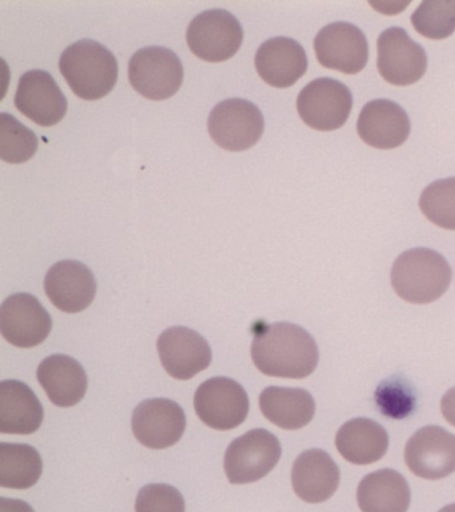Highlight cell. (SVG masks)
Instances as JSON below:
<instances>
[{"label":"cell","instance_id":"10","mask_svg":"<svg viewBox=\"0 0 455 512\" xmlns=\"http://www.w3.org/2000/svg\"><path fill=\"white\" fill-rule=\"evenodd\" d=\"M318 62L323 67L354 75L366 67L369 44L354 24L335 22L323 27L314 40Z\"/></svg>","mask_w":455,"mask_h":512},{"label":"cell","instance_id":"27","mask_svg":"<svg viewBox=\"0 0 455 512\" xmlns=\"http://www.w3.org/2000/svg\"><path fill=\"white\" fill-rule=\"evenodd\" d=\"M37 150L38 138L33 131L13 115L0 114V159L21 164L33 158Z\"/></svg>","mask_w":455,"mask_h":512},{"label":"cell","instance_id":"21","mask_svg":"<svg viewBox=\"0 0 455 512\" xmlns=\"http://www.w3.org/2000/svg\"><path fill=\"white\" fill-rule=\"evenodd\" d=\"M38 380L55 406L73 407L85 398V368L70 356L51 355L43 360L38 367Z\"/></svg>","mask_w":455,"mask_h":512},{"label":"cell","instance_id":"22","mask_svg":"<svg viewBox=\"0 0 455 512\" xmlns=\"http://www.w3.org/2000/svg\"><path fill=\"white\" fill-rule=\"evenodd\" d=\"M43 422V407L27 384L18 380L0 383V432L30 435Z\"/></svg>","mask_w":455,"mask_h":512},{"label":"cell","instance_id":"9","mask_svg":"<svg viewBox=\"0 0 455 512\" xmlns=\"http://www.w3.org/2000/svg\"><path fill=\"white\" fill-rule=\"evenodd\" d=\"M249 396L241 384L230 378H213L198 387L195 412L206 426L229 431L241 426L249 414Z\"/></svg>","mask_w":455,"mask_h":512},{"label":"cell","instance_id":"18","mask_svg":"<svg viewBox=\"0 0 455 512\" xmlns=\"http://www.w3.org/2000/svg\"><path fill=\"white\" fill-rule=\"evenodd\" d=\"M357 128L363 142L379 150H390L406 142L411 126L409 116L399 104L377 99L362 108Z\"/></svg>","mask_w":455,"mask_h":512},{"label":"cell","instance_id":"25","mask_svg":"<svg viewBox=\"0 0 455 512\" xmlns=\"http://www.w3.org/2000/svg\"><path fill=\"white\" fill-rule=\"evenodd\" d=\"M259 407L267 420L283 430H299L315 415L314 398L303 388H266L259 396Z\"/></svg>","mask_w":455,"mask_h":512},{"label":"cell","instance_id":"14","mask_svg":"<svg viewBox=\"0 0 455 512\" xmlns=\"http://www.w3.org/2000/svg\"><path fill=\"white\" fill-rule=\"evenodd\" d=\"M131 424L139 443L153 450H163L181 440L186 430V416L173 400L149 399L135 408Z\"/></svg>","mask_w":455,"mask_h":512},{"label":"cell","instance_id":"19","mask_svg":"<svg viewBox=\"0 0 455 512\" xmlns=\"http://www.w3.org/2000/svg\"><path fill=\"white\" fill-rule=\"evenodd\" d=\"M339 468L327 452L313 448L302 452L294 462L291 483L303 502H326L339 487Z\"/></svg>","mask_w":455,"mask_h":512},{"label":"cell","instance_id":"32","mask_svg":"<svg viewBox=\"0 0 455 512\" xmlns=\"http://www.w3.org/2000/svg\"><path fill=\"white\" fill-rule=\"evenodd\" d=\"M441 411L447 422L455 427V387L443 395Z\"/></svg>","mask_w":455,"mask_h":512},{"label":"cell","instance_id":"1","mask_svg":"<svg viewBox=\"0 0 455 512\" xmlns=\"http://www.w3.org/2000/svg\"><path fill=\"white\" fill-rule=\"evenodd\" d=\"M251 358L262 374L305 379L317 368L319 351L305 328L281 322L258 330L251 344Z\"/></svg>","mask_w":455,"mask_h":512},{"label":"cell","instance_id":"6","mask_svg":"<svg viewBox=\"0 0 455 512\" xmlns=\"http://www.w3.org/2000/svg\"><path fill=\"white\" fill-rule=\"evenodd\" d=\"M265 119L255 104L245 99H229L217 104L209 116V132L223 150H249L261 139Z\"/></svg>","mask_w":455,"mask_h":512},{"label":"cell","instance_id":"11","mask_svg":"<svg viewBox=\"0 0 455 512\" xmlns=\"http://www.w3.org/2000/svg\"><path fill=\"white\" fill-rule=\"evenodd\" d=\"M378 71L394 86H409L425 75V50L403 28L391 27L378 39Z\"/></svg>","mask_w":455,"mask_h":512},{"label":"cell","instance_id":"24","mask_svg":"<svg viewBox=\"0 0 455 512\" xmlns=\"http://www.w3.org/2000/svg\"><path fill=\"white\" fill-rule=\"evenodd\" d=\"M357 500L362 512H407L411 491L399 472L385 468L362 479Z\"/></svg>","mask_w":455,"mask_h":512},{"label":"cell","instance_id":"5","mask_svg":"<svg viewBox=\"0 0 455 512\" xmlns=\"http://www.w3.org/2000/svg\"><path fill=\"white\" fill-rule=\"evenodd\" d=\"M129 79L135 91L150 100H166L183 83V66L177 54L165 47H146L129 63Z\"/></svg>","mask_w":455,"mask_h":512},{"label":"cell","instance_id":"31","mask_svg":"<svg viewBox=\"0 0 455 512\" xmlns=\"http://www.w3.org/2000/svg\"><path fill=\"white\" fill-rule=\"evenodd\" d=\"M375 398H377L378 408H381L383 414L389 418H406L410 412H413L415 406V398L410 387L398 378L383 382L381 387H378Z\"/></svg>","mask_w":455,"mask_h":512},{"label":"cell","instance_id":"28","mask_svg":"<svg viewBox=\"0 0 455 512\" xmlns=\"http://www.w3.org/2000/svg\"><path fill=\"white\" fill-rule=\"evenodd\" d=\"M411 23L429 39L449 38L455 31V0H426L419 4Z\"/></svg>","mask_w":455,"mask_h":512},{"label":"cell","instance_id":"15","mask_svg":"<svg viewBox=\"0 0 455 512\" xmlns=\"http://www.w3.org/2000/svg\"><path fill=\"white\" fill-rule=\"evenodd\" d=\"M157 347L167 374L178 380L194 378L210 366L213 358L206 339L187 327H171L163 331Z\"/></svg>","mask_w":455,"mask_h":512},{"label":"cell","instance_id":"33","mask_svg":"<svg viewBox=\"0 0 455 512\" xmlns=\"http://www.w3.org/2000/svg\"><path fill=\"white\" fill-rule=\"evenodd\" d=\"M0 512H34L23 500L0 498Z\"/></svg>","mask_w":455,"mask_h":512},{"label":"cell","instance_id":"20","mask_svg":"<svg viewBox=\"0 0 455 512\" xmlns=\"http://www.w3.org/2000/svg\"><path fill=\"white\" fill-rule=\"evenodd\" d=\"M255 67L259 76L270 86H293L307 71V56L297 40L278 36L258 48Z\"/></svg>","mask_w":455,"mask_h":512},{"label":"cell","instance_id":"13","mask_svg":"<svg viewBox=\"0 0 455 512\" xmlns=\"http://www.w3.org/2000/svg\"><path fill=\"white\" fill-rule=\"evenodd\" d=\"M51 327L49 312L33 295H11L0 307V332L13 346H39L50 335Z\"/></svg>","mask_w":455,"mask_h":512},{"label":"cell","instance_id":"29","mask_svg":"<svg viewBox=\"0 0 455 512\" xmlns=\"http://www.w3.org/2000/svg\"><path fill=\"white\" fill-rule=\"evenodd\" d=\"M419 207L430 222L455 231V178L429 184L422 192Z\"/></svg>","mask_w":455,"mask_h":512},{"label":"cell","instance_id":"30","mask_svg":"<svg viewBox=\"0 0 455 512\" xmlns=\"http://www.w3.org/2000/svg\"><path fill=\"white\" fill-rule=\"evenodd\" d=\"M181 492L169 484H149L139 491L135 512H185Z\"/></svg>","mask_w":455,"mask_h":512},{"label":"cell","instance_id":"3","mask_svg":"<svg viewBox=\"0 0 455 512\" xmlns=\"http://www.w3.org/2000/svg\"><path fill=\"white\" fill-rule=\"evenodd\" d=\"M447 260L429 248L403 252L391 270V284L399 298L413 304L433 303L441 298L451 283Z\"/></svg>","mask_w":455,"mask_h":512},{"label":"cell","instance_id":"12","mask_svg":"<svg viewBox=\"0 0 455 512\" xmlns=\"http://www.w3.org/2000/svg\"><path fill=\"white\" fill-rule=\"evenodd\" d=\"M405 462L419 478H446L455 471V435L438 426L422 427L406 444Z\"/></svg>","mask_w":455,"mask_h":512},{"label":"cell","instance_id":"26","mask_svg":"<svg viewBox=\"0 0 455 512\" xmlns=\"http://www.w3.org/2000/svg\"><path fill=\"white\" fill-rule=\"evenodd\" d=\"M41 455L29 444L0 443V486L27 490L41 478Z\"/></svg>","mask_w":455,"mask_h":512},{"label":"cell","instance_id":"4","mask_svg":"<svg viewBox=\"0 0 455 512\" xmlns=\"http://www.w3.org/2000/svg\"><path fill=\"white\" fill-rule=\"evenodd\" d=\"M281 455V443L277 436L263 428H255L235 439L227 448V479L233 484L257 482L274 470Z\"/></svg>","mask_w":455,"mask_h":512},{"label":"cell","instance_id":"16","mask_svg":"<svg viewBox=\"0 0 455 512\" xmlns=\"http://www.w3.org/2000/svg\"><path fill=\"white\" fill-rule=\"evenodd\" d=\"M15 106L39 126L50 127L66 116L67 99L49 72H26L19 80Z\"/></svg>","mask_w":455,"mask_h":512},{"label":"cell","instance_id":"7","mask_svg":"<svg viewBox=\"0 0 455 512\" xmlns=\"http://www.w3.org/2000/svg\"><path fill=\"white\" fill-rule=\"evenodd\" d=\"M243 42L241 23L225 10H209L195 16L187 28V43L199 59L219 63L233 58Z\"/></svg>","mask_w":455,"mask_h":512},{"label":"cell","instance_id":"23","mask_svg":"<svg viewBox=\"0 0 455 512\" xmlns=\"http://www.w3.org/2000/svg\"><path fill=\"white\" fill-rule=\"evenodd\" d=\"M335 446L347 462L367 466L385 456L389 448V435L374 420L357 418L339 428Z\"/></svg>","mask_w":455,"mask_h":512},{"label":"cell","instance_id":"8","mask_svg":"<svg viewBox=\"0 0 455 512\" xmlns=\"http://www.w3.org/2000/svg\"><path fill=\"white\" fill-rule=\"evenodd\" d=\"M353 95L339 80L319 78L299 92L298 114L307 126L318 131H334L349 119Z\"/></svg>","mask_w":455,"mask_h":512},{"label":"cell","instance_id":"2","mask_svg":"<svg viewBox=\"0 0 455 512\" xmlns=\"http://www.w3.org/2000/svg\"><path fill=\"white\" fill-rule=\"evenodd\" d=\"M59 68L74 94L85 100L105 98L118 79L117 59L95 40H79L67 47Z\"/></svg>","mask_w":455,"mask_h":512},{"label":"cell","instance_id":"34","mask_svg":"<svg viewBox=\"0 0 455 512\" xmlns=\"http://www.w3.org/2000/svg\"><path fill=\"white\" fill-rule=\"evenodd\" d=\"M439 512H455V504H449V506L443 507Z\"/></svg>","mask_w":455,"mask_h":512},{"label":"cell","instance_id":"17","mask_svg":"<svg viewBox=\"0 0 455 512\" xmlns=\"http://www.w3.org/2000/svg\"><path fill=\"white\" fill-rule=\"evenodd\" d=\"M45 291L54 306L75 314L86 310L97 294L93 272L77 260H63L47 272Z\"/></svg>","mask_w":455,"mask_h":512}]
</instances>
